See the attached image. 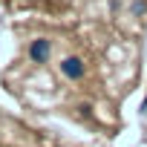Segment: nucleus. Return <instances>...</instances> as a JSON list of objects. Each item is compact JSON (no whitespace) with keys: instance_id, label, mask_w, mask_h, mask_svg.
<instances>
[{"instance_id":"obj_1","label":"nucleus","mask_w":147,"mask_h":147,"mask_svg":"<svg viewBox=\"0 0 147 147\" xmlns=\"http://www.w3.org/2000/svg\"><path fill=\"white\" fill-rule=\"evenodd\" d=\"M63 72H66L69 78H75V81H78V78L84 75V63H81L78 58H66V61H63Z\"/></svg>"},{"instance_id":"obj_2","label":"nucleus","mask_w":147,"mask_h":147,"mask_svg":"<svg viewBox=\"0 0 147 147\" xmlns=\"http://www.w3.org/2000/svg\"><path fill=\"white\" fill-rule=\"evenodd\" d=\"M46 55H49V40H40V43L32 46V58H35V61H43Z\"/></svg>"}]
</instances>
